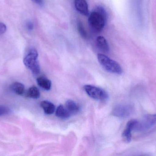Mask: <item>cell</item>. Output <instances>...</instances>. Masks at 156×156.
I'll list each match as a JSON object with an SVG mask.
<instances>
[{
    "mask_svg": "<svg viewBox=\"0 0 156 156\" xmlns=\"http://www.w3.org/2000/svg\"><path fill=\"white\" fill-rule=\"evenodd\" d=\"M106 12L103 7L98 6L92 12L88 19L89 25L94 32L99 33L103 29L106 21Z\"/></svg>",
    "mask_w": 156,
    "mask_h": 156,
    "instance_id": "6da1fadb",
    "label": "cell"
},
{
    "mask_svg": "<svg viewBox=\"0 0 156 156\" xmlns=\"http://www.w3.org/2000/svg\"><path fill=\"white\" fill-rule=\"evenodd\" d=\"M38 56V53L36 49H31L27 52L23 59L25 66L35 75L39 74L40 71Z\"/></svg>",
    "mask_w": 156,
    "mask_h": 156,
    "instance_id": "7a4b0ae2",
    "label": "cell"
},
{
    "mask_svg": "<svg viewBox=\"0 0 156 156\" xmlns=\"http://www.w3.org/2000/svg\"><path fill=\"white\" fill-rule=\"evenodd\" d=\"M97 58L101 66L106 71L116 74H121L122 72L121 66L117 62L105 55L99 54Z\"/></svg>",
    "mask_w": 156,
    "mask_h": 156,
    "instance_id": "3957f363",
    "label": "cell"
},
{
    "mask_svg": "<svg viewBox=\"0 0 156 156\" xmlns=\"http://www.w3.org/2000/svg\"><path fill=\"white\" fill-rule=\"evenodd\" d=\"M156 124V114H147L141 121H136L133 131H144L150 129Z\"/></svg>",
    "mask_w": 156,
    "mask_h": 156,
    "instance_id": "277c9868",
    "label": "cell"
},
{
    "mask_svg": "<svg viewBox=\"0 0 156 156\" xmlns=\"http://www.w3.org/2000/svg\"><path fill=\"white\" fill-rule=\"evenodd\" d=\"M86 93L92 99L99 101H104L108 98L107 93L101 88L90 85L84 86Z\"/></svg>",
    "mask_w": 156,
    "mask_h": 156,
    "instance_id": "5b68a950",
    "label": "cell"
},
{
    "mask_svg": "<svg viewBox=\"0 0 156 156\" xmlns=\"http://www.w3.org/2000/svg\"><path fill=\"white\" fill-rule=\"evenodd\" d=\"M133 111V108L129 105H120L114 108L112 114L119 118H124L131 115Z\"/></svg>",
    "mask_w": 156,
    "mask_h": 156,
    "instance_id": "8992f818",
    "label": "cell"
},
{
    "mask_svg": "<svg viewBox=\"0 0 156 156\" xmlns=\"http://www.w3.org/2000/svg\"><path fill=\"white\" fill-rule=\"evenodd\" d=\"M136 120L129 121L126 125V128L122 133V137L125 142L130 143L132 140V132L133 131Z\"/></svg>",
    "mask_w": 156,
    "mask_h": 156,
    "instance_id": "52a82bcc",
    "label": "cell"
},
{
    "mask_svg": "<svg viewBox=\"0 0 156 156\" xmlns=\"http://www.w3.org/2000/svg\"><path fill=\"white\" fill-rule=\"evenodd\" d=\"M75 5L77 11L84 16L89 15L88 5L86 0H75Z\"/></svg>",
    "mask_w": 156,
    "mask_h": 156,
    "instance_id": "ba28073f",
    "label": "cell"
},
{
    "mask_svg": "<svg viewBox=\"0 0 156 156\" xmlns=\"http://www.w3.org/2000/svg\"><path fill=\"white\" fill-rule=\"evenodd\" d=\"M96 45L99 49L105 53H107L110 50V48L107 40L101 36H98L96 38Z\"/></svg>",
    "mask_w": 156,
    "mask_h": 156,
    "instance_id": "9c48e42d",
    "label": "cell"
},
{
    "mask_svg": "<svg viewBox=\"0 0 156 156\" xmlns=\"http://www.w3.org/2000/svg\"><path fill=\"white\" fill-rule=\"evenodd\" d=\"M69 113L71 115L76 114L79 112L80 107L76 103L72 100H68L66 103V106Z\"/></svg>",
    "mask_w": 156,
    "mask_h": 156,
    "instance_id": "30bf717a",
    "label": "cell"
},
{
    "mask_svg": "<svg viewBox=\"0 0 156 156\" xmlns=\"http://www.w3.org/2000/svg\"><path fill=\"white\" fill-rule=\"evenodd\" d=\"M56 115L58 118L62 119H68L71 115L66 107L62 105H59L57 108Z\"/></svg>",
    "mask_w": 156,
    "mask_h": 156,
    "instance_id": "8fae6325",
    "label": "cell"
},
{
    "mask_svg": "<svg viewBox=\"0 0 156 156\" xmlns=\"http://www.w3.org/2000/svg\"><path fill=\"white\" fill-rule=\"evenodd\" d=\"M41 107L44 111L45 113L47 114H51L55 112V105L48 101H43L41 103Z\"/></svg>",
    "mask_w": 156,
    "mask_h": 156,
    "instance_id": "7c38bea8",
    "label": "cell"
},
{
    "mask_svg": "<svg viewBox=\"0 0 156 156\" xmlns=\"http://www.w3.org/2000/svg\"><path fill=\"white\" fill-rule=\"evenodd\" d=\"M37 82L38 86L44 89L49 90L51 89L52 85L51 81L45 77H39L37 79Z\"/></svg>",
    "mask_w": 156,
    "mask_h": 156,
    "instance_id": "4fadbf2b",
    "label": "cell"
},
{
    "mask_svg": "<svg viewBox=\"0 0 156 156\" xmlns=\"http://www.w3.org/2000/svg\"><path fill=\"white\" fill-rule=\"evenodd\" d=\"M11 89L12 91L18 95H23L24 94L25 89L24 85L19 82H15L11 85Z\"/></svg>",
    "mask_w": 156,
    "mask_h": 156,
    "instance_id": "5bb4252c",
    "label": "cell"
},
{
    "mask_svg": "<svg viewBox=\"0 0 156 156\" xmlns=\"http://www.w3.org/2000/svg\"><path fill=\"white\" fill-rule=\"evenodd\" d=\"M27 97L32 99H37L39 98L40 96V92L37 87L35 86L31 87L28 89L26 93Z\"/></svg>",
    "mask_w": 156,
    "mask_h": 156,
    "instance_id": "9a60e30c",
    "label": "cell"
},
{
    "mask_svg": "<svg viewBox=\"0 0 156 156\" xmlns=\"http://www.w3.org/2000/svg\"><path fill=\"white\" fill-rule=\"evenodd\" d=\"M77 28L79 33L81 36L85 39H87L89 38V35L87 34V32L85 30L82 23L81 21H78L77 22Z\"/></svg>",
    "mask_w": 156,
    "mask_h": 156,
    "instance_id": "2e32d148",
    "label": "cell"
},
{
    "mask_svg": "<svg viewBox=\"0 0 156 156\" xmlns=\"http://www.w3.org/2000/svg\"><path fill=\"white\" fill-rule=\"evenodd\" d=\"M10 110L7 106L0 105V116H4L9 114Z\"/></svg>",
    "mask_w": 156,
    "mask_h": 156,
    "instance_id": "e0dca14e",
    "label": "cell"
},
{
    "mask_svg": "<svg viewBox=\"0 0 156 156\" xmlns=\"http://www.w3.org/2000/svg\"><path fill=\"white\" fill-rule=\"evenodd\" d=\"M6 31V26L4 23L0 22V35L4 34Z\"/></svg>",
    "mask_w": 156,
    "mask_h": 156,
    "instance_id": "ac0fdd59",
    "label": "cell"
},
{
    "mask_svg": "<svg viewBox=\"0 0 156 156\" xmlns=\"http://www.w3.org/2000/svg\"><path fill=\"white\" fill-rule=\"evenodd\" d=\"M26 27L29 31H31L34 29V24L31 22H28L26 24Z\"/></svg>",
    "mask_w": 156,
    "mask_h": 156,
    "instance_id": "d6986e66",
    "label": "cell"
},
{
    "mask_svg": "<svg viewBox=\"0 0 156 156\" xmlns=\"http://www.w3.org/2000/svg\"><path fill=\"white\" fill-rule=\"evenodd\" d=\"M32 1L38 5H42L44 3V0H32Z\"/></svg>",
    "mask_w": 156,
    "mask_h": 156,
    "instance_id": "ffe728a7",
    "label": "cell"
}]
</instances>
